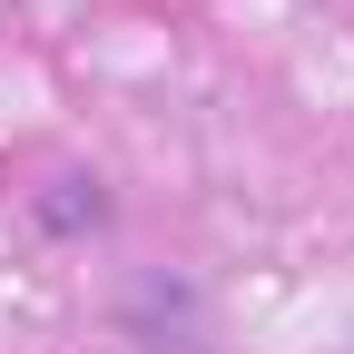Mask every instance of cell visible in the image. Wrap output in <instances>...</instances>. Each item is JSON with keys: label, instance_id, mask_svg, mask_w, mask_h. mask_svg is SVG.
Returning <instances> with one entry per match:
<instances>
[]
</instances>
